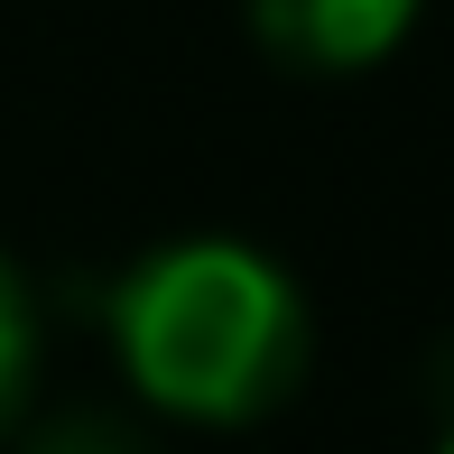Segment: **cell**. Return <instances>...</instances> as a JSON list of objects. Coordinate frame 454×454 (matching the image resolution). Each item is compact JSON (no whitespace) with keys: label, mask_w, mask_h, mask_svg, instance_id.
<instances>
[{"label":"cell","mask_w":454,"mask_h":454,"mask_svg":"<svg viewBox=\"0 0 454 454\" xmlns=\"http://www.w3.org/2000/svg\"><path fill=\"white\" fill-rule=\"evenodd\" d=\"M37 362H47V325H37V287L0 251V436L28 427V399H37Z\"/></svg>","instance_id":"3"},{"label":"cell","mask_w":454,"mask_h":454,"mask_svg":"<svg viewBox=\"0 0 454 454\" xmlns=\"http://www.w3.org/2000/svg\"><path fill=\"white\" fill-rule=\"evenodd\" d=\"M251 37L297 74H371L380 56H399V37L418 28L427 0H241Z\"/></svg>","instance_id":"2"},{"label":"cell","mask_w":454,"mask_h":454,"mask_svg":"<svg viewBox=\"0 0 454 454\" xmlns=\"http://www.w3.org/2000/svg\"><path fill=\"white\" fill-rule=\"evenodd\" d=\"M19 454H158V445L121 408H56V418H37L19 436Z\"/></svg>","instance_id":"4"},{"label":"cell","mask_w":454,"mask_h":454,"mask_svg":"<svg viewBox=\"0 0 454 454\" xmlns=\"http://www.w3.org/2000/svg\"><path fill=\"white\" fill-rule=\"evenodd\" d=\"M102 334L130 399L168 427H260L297 399L316 362V316L260 241L185 232L139 251L102 297Z\"/></svg>","instance_id":"1"},{"label":"cell","mask_w":454,"mask_h":454,"mask_svg":"<svg viewBox=\"0 0 454 454\" xmlns=\"http://www.w3.org/2000/svg\"><path fill=\"white\" fill-rule=\"evenodd\" d=\"M427 454H454V418H445V436H436V445H427Z\"/></svg>","instance_id":"5"}]
</instances>
